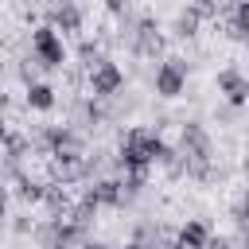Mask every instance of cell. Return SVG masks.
Segmentation results:
<instances>
[{
	"mask_svg": "<svg viewBox=\"0 0 249 249\" xmlns=\"http://www.w3.org/2000/svg\"><path fill=\"white\" fill-rule=\"evenodd\" d=\"M31 62L39 70H62L66 47H62V35L51 23H35L31 27Z\"/></svg>",
	"mask_w": 249,
	"mask_h": 249,
	"instance_id": "obj_1",
	"label": "cell"
},
{
	"mask_svg": "<svg viewBox=\"0 0 249 249\" xmlns=\"http://www.w3.org/2000/svg\"><path fill=\"white\" fill-rule=\"evenodd\" d=\"M179 156L187 163H214V140L198 121H187L179 128Z\"/></svg>",
	"mask_w": 249,
	"mask_h": 249,
	"instance_id": "obj_2",
	"label": "cell"
},
{
	"mask_svg": "<svg viewBox=\"0 0 249 249\" xmlns=\"http://www.w3.org/2000/svg\"><path fill=\"white\" fill-rule=\"evenodd\" d=\"M121 86H124V70H121L113 58H105V62H101V66H93V70H86V93H89V97H97V101L117 97V93H121Z\"/></svg>",
	"mask_w": 249,
	"mask_h": 249,
	"instance_id": "obj_3",
	"label": "cell"
},
{
	"mask_svg": "<svg viewBox=\"0 0 249 249\" xmlns=\"http://www.w3.org/2000/svg\"><path fill=\"white\" fill-rule=\"evenodd\" d=\"M187 70H191V62L187 58H163L160 66H156V93L160 97H179L183 93V86H187Z\"/></svg>",
	"mask_w": 249,
	"mask_h": 249,
	"instance_id": "obj_4",
	"label": "cell"
},
{
	"mask_svg": "<svg viewBox=\"0 0 249 249\" xmlns=\"http://www.w3.org/2000/svg\"><path fill=\"white\" fill-rule=\"evenodd\" d=\"M218 93H226V105L241 109L249 101V78L237 70V66H222L218 70Z\"/></svg>",
	"mask_w": 249,
	"mask_h": 249,
	"instance_id": "obj_5",
	"label": "cell"
},
{
	"mask_svg": "<svg viewBox=\"0 0 249 249\" xmlns=\"http://www.w3.org/2000/svg\"><path fill=\"white\" fill-rule=\"evenodd\" d=\"M82 19H86V12L78 8V4H51L47 8V23L54 27V31H62V35H78L82 31Z\"/></svg>",
	"mask_w": 249,
	"mask_h": 249,
	"instance_id": "obj_6",
	"label": "cell"
},
{
	"mask_svg": "<svg viewBox=\"0 0 249 249\" xmlns=\"http://www.w3.org/2000/svg\"><path fill=\"white\" fill-rule=\"evenodd\" d=\"M86 195L97 202V206H124V183L113 179V175H101L86 187Z\"/></svg>",
	"mask_w": 249,
	"mask_h": 249,
	"instance_id": "obj_7",
	"label": "cell"
},
{
	"mask_svg": "<svg viewBox=\"0 0 249 249\" xmlns=\"http://www.w3.org/2000/svg\"><path fill=\"white\" fill-rule=\"evenodd\" d=\"M35 152V144H31V136H23L16 124L12 128H4V163H19L23 156H31Z\"/></svg>",
	"mask_w": 249,
	"mask_h": 249,
	"instance_id": "obj_8",
	"label": "cell"
},
{
	"mask_svg": "<svg viewBox=\"0 0 249 249\" xmlns=\"http://www.w3.org/2000/svg\"><path fill=\"white\" fill-rule=\"evenodd\" d=\"M202 8L198 4H187L179 16H175V23H171V31H175V39H195L198 35V27H202Z\"/></svg>",
	"mask_w": 249,
	"mask_h": 249,
	"instance_id": "obj_9",
	"label": "cell"
},
{
	"mask_svg": "<svg viewBox=\"0 0 249 249\" xmlns=\"http://www.w3.org/2000/svg\"><path fill=\"white\" fill-rule=\"evenodd\" d=\"M23 105H27V109H35V113H51V109L58 105V97H54V86H47V82H35V86H27V89H23Z\"/></svg>",
	"mask_w": 249,
	"mask_h": 249,
	"instance_id": "obj_10",
	"label": "cell"
},
{
	"mask_svg": "<svg viewBox=\"0 0 249 249\" xmlns=\"http://www.w3.org/2000/svg\"><path fill=\"white\" fill-rule=\"evenodd\" d=\"M175 237H179V249H206L214 233H210V226H206V222L191 218V222H187V226H183Z\"/></svg>",
	"mask_w": 249,
	"mask_h": 249,
	"instance_id": "obj_11",
	"label": "cell"
},
{
	"mask_svg": "<svg viewBox=\"0 0 249 249\" xmlns=\"http://www.w3.org/2000/svg\"><path fill=\"white\" fill-rule=\"evenodd\" d=\"M47 191H51V183H43V179H31V175H23V179L12 187V195H16L19 202H27V206H35V202H47Z\"/></svg>",
	"mask_w": 249,
	"mask_h": 249,
	"instance_id": "obj_12",
	"label": "cell"
},
{
	"mask_svg": "<svg viewBox=\"0 0 249 249\" xmlns=\"http://www.w3.org/2000/svg\"><path fill=\"white\" fill-rule=\"evenodd\" d=\"M101 51H105V39H97V35H93V39H89V35H86V39H78V58H82V66H86V70H93V66H101V62H105V54H101Z\"/></svg>",
	"mask_w": 249,
	"mask_h": 249,
	"instance_id": "obj_13",
	"label": "cell"
},
{
	"mask_svg": "<svg viewBox=\"0 0 249 249\" xmlns=\"http://www.w3.org/2000/svg\"><path fill=\"white\" fill-rule=\"evenodd\" d=\"M230 218H233V226H237V233H249V187L237 195V202L230 206Z\"/></svg>",
	"mask_w": 249,
	"mask_h": 249,
	"instance_id": "obj_14",
	"label": "cell"
},
{
	"mask_svg": "<svg viewBox=\"0 0 249 249\" xmlns=\"http://www.w3.org/2000/svg\"><path fill=\"white\" fill-rule=\"evenodd\" d=\"M35 226H39V222H31L27 214H12V233H19V237H31V233H35Z\"/></svg>",
	"mask_w": 249,
	"mask_h": 249,
	"instance_id": "obj_15",
	"label": "cell"
},
{
	"mask_svg": "<svg viewBox=\"0 0 249 249\" xmlns=\"http://www.w3.org/2000/svg\"><path fill=\"white\" fill-rule=\"evenodd\" d=\"M206 249H230V237H218V233H214V237H210V245H206Z\"/></svg>",
	"mask_w": 249,
	"mask_h": 249,
	"instance_id": "obj_16",
	"label": "cell"
},
{
	"mask_svg": "<svg viewBox=\"0 0 249 249\" xmlns=\"http://www.w3.org/2000/svg\"><path fill=\"white\" fill-rule=\"evenodd\" d=\"M82 249H109V245H105V241H86Z\"/></svg>",
	"mask_w": 249,
	"mask_h": 249,
	"instance_id": "obj_17",
	"label": "cell"
},
{
	"mask_svg": "<svg viewBox=\"0 0 249 249\" xmlns=\"http://www.w3.org/2000/svg\"><path fill=\"white\" fill-rule=\"evenodd\" d=\"M124 249H152V245H144V241H128Z\"/></svg>",
	"mask_w": 249,
	"mask_h": 249,
	"instance_id": "obj_18",
	"label": "cell"
}]
</instances>
